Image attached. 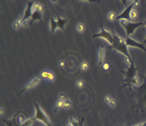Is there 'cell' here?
<instances>
[{"instance_id": "obj_8", "label": "cell", "mask_w": 146, "mask_h": 126, "mask_svg": "<svg viewBox=\"0 0 146 126\" xmlns=\"http://www.w3.org/2000/svg\"><path fill=\"white\" fill-rule=\"evenodd\" d=\"M104 38L105 40H106L108 41V43H110V45L113 44V40H114V37H113V34H112L111 32H110V31L107 30L105 28H103L102 25H101V32L100 33L95 34L92 36V38Z\"/></svg>"}, {"instance_id": "obj_5", "label": "cell", "mask_w": 146, "mask_h": 126, "mask_svg": "<svg viewBox=\"0 0 146 126\" xmlns=\"http://www.w3.org/2000/svg\"><path fill=\"white\" fill-rule=\"evenodd\" d=\"M34 105H35V109H36V115H35V116L34 117L35 120L43 122L47 126H52L49 117L46 115V114L44 113V111L42 110L41 107H40V105H39L36 102H34Z\"/></svg>"}, {"instance_id": "obj_21", "label": "cell", "mask_w": 146, "mask_h": 126, "mask_svg": "<svg viewBox=\"0 0 146 126\" xmlns=\"http://www.w3.org/2000/svg\"><path fill=\"white\" fill-rule=\"evenodd\" d=\"M108 18L110 21H112V22H113V21L115 20L116 18H117V15H116L115 12H110L109 14H108Z\"/></svg>"}, {"instance_id": "obj_10", "label": "cell", "mask_w": 146, "mask_h": 126, "mask_svg": "<svg viewBox=\"0 0 146 126\" xmlns=\"http://www.w3.org/2000/svg\"><path fill=\"white\" fill-rule=\"evenodd\" d=\"M42 77H36L35 78V79H34L33 81H32V82H30L29 84H28L27 85L25 86V87H24L23 89H22V90H21V92H19V94H21L22 93L25 92H27L28 91V90H31V89L34 88V87H35L36 86H37L40 83V82H42Z\"/></svg>"}, {"instance_id": "obj_14", "label": "cell", "mask_w": 146, "mask_h": 126, "mask_svg": "<svg viewBox=\"0 0 146 126\" xmlns=\"http://www.w3.org/2000/svg\"><path fill=\"white\" fill-rule=\"evenodd\" d=\"M42 12H38V11H33V13H32V20L30 21V25H32L36 20H40V22H42Z\"/></svg>"}, {"instance_id": "obj_23", "label": "cell", "mask_w": 146, "mask_h": 126, "mask_svg": "<svg viewBox=\"0 0 146 126\" xmlns=\"http://www.w3.org/2000/svg\"><path fill=\"white\" fill-rule=\"evenodd\" d=\"M69 120H70V123L72 126H79V124H80L79 120H75V119H74L73 117H70V118H69Z\"/></svg>"}, {"instance_id": "obj_17", "label": "cell", "mask_w": 146, "mask_h": 126, "mask_svg": "<svg viewBox=\"0 0 146 126\" xmlns=\"http://www.w3.org/2000/svg\"><path fill=\"white\" fill-rule=\"evenodd\" d=\"M32 9H33V11H38V12L42 13L43 11H44V7L41 4L38 3V2H35L33 7H32Z\"/></svg>"}, {"instance_id": "obj_28", "label": "cell", "mask_w": 146, "mask_h": 126, "mask_svg": "<svg viewBox=\"0 0 146 126\" xmlns=\"http://www.w3.org/2000/svg\"><path fill=\"white\" fill-rule=\"evenodd\" d=\"M109 104L110 106H111V107H115L116 106V104H117V103H116V101H115V99H112L111 100V101H110V102L109 103Z\"/></svg>"}, {"instance_id": "obj_30", "label": "cell", "mask_w": 146, "mask_h": 126, "mask_svg": "<svg viewBox=\"0 0 146 126\" xmlns=\"http://www.w3.org/2000/svg\"><path fill=\"white\" fill-rule=\"evenodd\" d=\"M112 97H110V96H109V95H107L106 97H105V102H106L107 103H108V104H109L110 102V101H111V100H112Z\"/></svg>"}, {"instance_id": "obj_38", "label": "cell", "mask_w": 146, "mask_h": 126, "mask_svg": "<svg viewBox=\"0 0 146 126\" xmlns=\"http://www.w3.org/2000/svg\"><path fill=\"white\" fill-rule=\"evenodd\" d=\"M67 126H72V125H71V124H70V123H69V124H68V125H67Z\"/></svg>"}, {"instance_id": "obj_33", "label": "cell", "mask_w": 146, "mask_h": 126, "mask_svg": "<svg viewBox=\"0 0 146 126\" xmlns=\"http://www.w3.org/2000/svg\"><path fill=\"white\" fill-rule=\"evenodd\" d=\"M60 66L61 68H64V62L63 61H61L60 62Z\"/></svg>"}, {"instance_id": "obj_15", "label": "cell", "mask_w": 146, "mask_h": 126, "mask_svg": "<svg viewBox=\"0 0 146 126\" xmlns=\"http://www.w3.org/2000/svg\"><path fill=\"white\" fill-rule=\"evenodd\" d=\"M104 58H105V48H104L103 45H101L100 46V50L99 53V65L103 64L104 61Z\"/></svg>"}, {"instance_id": "obj_16", "label": "cell", "mask_w": 146, "mask_h": 126, "mask_svg": "<svg viewBox=\"0 0 146 126\" xmlns=\"http://www.w3.org/2000/svg\"><path fill=\"white\" fill-rule=\"evenodd\" d=\"M57 28H58V27H57V20H55L54 18H50V31H51V33H54Z\"/></svg>"}, {"instance_id": "obj_1", "label": "cell", "mask_w": 146, "mask_h": 126, "mask_svg": "<svg viewBox=\"0 0 146 126\" xmlns=\"http://www.w3.org/2000/svg\"><path fill=\"white\" fill-rule=\"evenodd\" d=\"M113 37H114V40H113V44L111 45V46L109 48L110 49H115L117 51L120 52V53H123L125 56L127 57V61L129 62V63H130V62L132 61L133 59L130 57V54L128 53V51H127V46L126 45L125 40H123V38H121L120 37H119L118 35H116V34H113Z\"/></svg>"}, {"instance_id": "obj_35", "label": "cell", "mask_w": 146, "mask_h": 126, "mask_svg": "<svg viewBox=\"0 0 146 126\" xmlns=\"http://www.w3.org/2000/svg\"><path fill=\"white\" fill-rule=\"evenodd\" d=\"M135 126H146V122L145 123H142V124H140L138 125H135Z\"/></svg>"}, {"instance_id": "obj_7", "label": "cell", "mask_w": 146, "mask_h": 126, "mask_svg": "<svg viewBox=\"0 0 146 126\" xmlns=\"http://www.w3.org/2000/svg\"><path fill=\"white\" fill-rule=\"evenodd\" d=\"M25 121H26V120H25V116H24L23 115H19V113H18L17 114L15 115L12 120H3L4 123H6V125L7 126H22V125L23 124Z\"/></svg>"}, {"instance_id": "obj_34", "label": "cell", "mask_w": 146, "mask_h": 126, "mask_svg": "<svg viewBox=\"0 0 146 126\" xmlns=\"http://www.w3.org/2000/svg\"><path fill=\"white\" fill-rule=\"evenodd\" d=\"M1 115H3L4 114H5V110H4V108H2V107H1Z\"/></svg>"}, {"instance_id": "obj_25", "label": "cell", "mask_w": 146, "mask_h": 126, "mask_svg": "<svg viewBox=\"0 0 146 126\" xmlns=\"http://www.w3.org/2000/svg\"><path fill=\"white\" fill-rule=\"evenodd\" d=\"M76 86L78 87V88L82 89V88H83L84 86H85V83H84L83 81L80 79V80H78V82H76Z\"/></svg>"}, {"instance_id": "obj_37", "label": "cell", "mask_w": 146, "mask_h": 126, "mask_svg": "<svg viewBox=\"0 0 146 126\" xmlns=\"http://www.w3.org/2000/svg\"><path fill=\"white\" fill-rule=\"evenodd\" d=\"M145 43H146V38H145V41H144V42H143V44L145 45Z\"/></svg>"}, {"instance_id": "obj_31", "label": "cell", "mask_w": 146, "mask_h": 126, "mask_svg": "<svg viewBox=\"0 0 146 126\" xmlns=\"http://www.w3.org/2000/svg\"><path fill=\"white\" fill-rule=\"evenodd\" d=\"M60 100H62V101H64L65 100V95L64 94H60Z\"/></svg>"}, {"instance_id": "obj_3", "label": "cell", "mask_w": 146, "mask_h": 126, "mask_svg": "<svg viewBox=\"0 0 146 126\" xmlns=\"http://www.w3.org/2000/svg\"><path fill=\"white\" fill-rule=\"evenodd\" d=\"M144 79L143 84L138 88H135L137 93V97H138V102L137 105L134 106L137 107L138 109H143V104H146V76H141Z\"/></svg>"}, {"instance_id": "obj_18", "label": "cell", "mask_w": 146, "mask_h": 126, "mask_svg": "<svg viewBox=\"0 0 146 126\" xmlns=\"http://www.w3.org/2000/svg\"><path fill=\"white\" fill-rule=\"evenodd\" d=\"M25 20H24L23 18H19V19H18L17 21H15V23L13 24V28L16 30L18 29V28H19L21 26H22V22H23Z\"/></svg>"}, {"instance_id": "obj_24", "label": "cell", "mask_w": 146, "mask_h": 126, "mask_svg": "<svg viewBox=\"0 0 146 126\" xmlns=\"http://www.w3.org/2000/svg\"><path fill=\"white\" fill-rule=\"evenodd\" d=\"M72 105V102L70 101V100H65L64 101V106H63V107L65 109H67V108H70V107H71Z\"/></svg>"}, {"instance_id": "obj_13", "label": "cell", "mask_w": 146, "mask_h": 126, "mask_svg": "<svg viewBox=\"0 0 146 126\" xmlns=\"http://www.w3.org/2000/svg\"><path fill=\"white\" fill-rule=\"evenodd\" d=\"M57 23L58 28H60L61 30L64 31V26L67 23V18H62L61 17L58 16L57 18Z\"/></svg>"}, {"instance_id": "obj_9", "label": "cell", "mask_w": 146, "mask_h": 126, "mask_svg": "<svg viewBox=\"0 0 146 126\" xmlns=\"http://www.w3.org/2000/svg\"><path fill=\"white\" fill-rule=\"evenodd\" d=\"M125 43H126V45H127V46H130V47L140 49L146 52V49L145 48V46L143 43H137V42H136V41L134 40L131 39L130 37H127V38H126Z\"/></svg>"}, {"instance_id": "obj_12", "label": "cell", "mask_w": 146, "mask_h": 126, "mask_svg": "<svg viewBox=\"0 0 146 126\" xmlns=\"http://www.w3.org/2000/svg\"><path fill=\"white\" fill-rule=\"evenodd\" d=\"M35 2H28L27 7L26 11H25V15L23 17L24 20H27L29 18H32V13H33V9H32V7Z\"/></svg>"}, {"instance_id": "obj_6", "label": "cell", "mask_w": 146, "mask_h": 126, "mask_svg": "<svg viewBox=\"0 0 146 126\" xmlns=\"http://www.w3.org/2000/svg\"><path fill=\"white\" fill-rule=\"evenodd\" d=\"M137 3H139V1H134L131 3V5L127 6L125 5V10L122 12L121 14L117 16L116 20H125L129 21V22H131V18H130V12L133 10V7L135 5H137Z\"/></svg>"}, {"instance_id": "obj_39", "label": "cell", "mask_w": 146, "mask_h": 126, "mask_svg": "<svg viewBox=\"0 0 146 126\" xmlns=\"http://www.w3.org/2000/svg\"><path fill=\"white\" fill-rule=\"evenodd\" d=\"M144 22H145V26L146 27V20H144Z\"/></svg>"}, {"instance_id": "obj_4", "label": "cell", "mask_w": 146, "mask_h": 126, "mask_svg": "<svg viewBox=\"0 0 146 126\" xmlns=\"http://www.w3.org/2000/svg\"><path fill=\"white\" fill-rule=\"evenodd\" d=\"M120 24L125 30L126 33H127V37H130V35L133 34V32L135 31V30L138 28L140 26H142V25H144L145 26L144 21H141L140 22H129V21L125 20H121Z\"/></svg>"}, {"instance_id": "obj_26", "label": "cell", "mask_w": 146, "mask_h": 126, "mask_svg": "<svg viewBox=\"0 0 146 126\" xmlns=\"http://www.w3.org/2000/svg\"><path fill=\"white\" fill-rule=\"evenodd\" d=\"M137 12H136L135 9H133V10L131 11V12H130V18H131V20H135L136 18H137Z\"/></svg>"}, {"instance_id": "obj_29", "label": "cell", "mask_w": 146, "mask_h": 126, "mask_svg": "<svg viewBox=\"0 0 146 126\" xmlns=\"http://www.w3.org/2000/svg\"><path fill=\"white\" fill-rule=\"evenodd\" d=\"M84 121H85V120H84V117H82V116H80V119H79V122H80L79 126H83Z\"/></svg>"}, {"instance_id": "obj_2", "label": "cell", "mask_w": 146, "mask_h": 126, "mask_svg": "<svg viewBox=\"0 0 146 126\" xmlns=\"http://www.w3.org/2000/svg\"><path fill=\"white\" fill-rule=\"evenodd\" d=\"M138 69L139 68L135 67L134 63V59H133L132 61L130 62V66L125 71H122V73L125 76V79L123 80V82H125V84L122 87V88L125 87H128L130 91H131V82L136 76H137V71L138 70Z\"/></svg>"}, {"instance_id": "obj_32", "label": "cell", "mask_w": 146, "mask_h": 126, "mask_svg": "<svg viewBox=\"0 0 146 126\" xmlns=\"http://www.w3.org/2000/svg\"><path fill=\"white\" fill-rule=\"evenodd\" d=\"M22 26L24 27V28H27V20H25L22 22Z\"/></svg>"}, {"instance_id": "obj_19", "label": "cell", "mask_w": 146, "mask_h": 126, "mask_svg": "<svg viewBox=\"0 0 146 126\" xmlns=\"http://www.w3.org/2000/svg\"><path fill=\"white\" fill-rule=\"evenodd\" d=\"M63 106H64V101L59 100V101L57 103V105L55 107V109H54V113H57L60 109L62 108Z\"/></svg>"}, {"instance_id": "obj_22", "label": "cell", "mask_w": 146, "mask_h": 126, "mask_svg": "<svg viewBox=\"0 0 146 126\" xmlns=\"http://www.w3.org/2000/svg\"><path fill=\"white\" fill-rule=\"evenodd\" d=\"M81 70L83 71H85L88 70L89 69V64L87 61H82V63H81Z\"/></svg>"}, {"instance_id": "obj_11", "label": "cell", "mask_w": 146, "mask_h": 126, "mask_svg": "<svg viewBox=\"0 0 146 126\" xmlns=\"http://www.w3.org/2000/svg\"><path fill=\"white\" fill-rule=\"evenodd\" d=\"M41 77L42 79L51 81V82H54L56 79L54 73L49 70L42 71L41 73Z\"/></svg>"}, {"instance_id": "obj_20", "label": "cell", "mask_w": 146, "mask_h": 126, "mask_svg": "<svg viewBox=\"0 0 146 126\" xmlns=\"http://www.w3.org/2000/svg\"><path fill=\"white\" fill-rule=\"evenodd\" d=\"M85 26L82 22H79L77 25V30L80 32V33H82L85 31Z\"/></svg>"}, {"instance_id": "obj_27", "label": "cell", "mask_w": 146, "mask_h": 126, "mask_svg": "<svg viewBox=\"0 0 146 126\" xmlns=\"http://www.w3.org/2000/svg\"><path fill=\"white\" fill-rule=\"evenodd\" d=\"M102 66V69H103L105 71L109 70L110 67V64L108 63H104Z\"/></svg>"}, {"instance_id": "obj_36", "label": "cell", "mask_w": 146, "mask_h": 126, "mask_svg": "<svg viewBox=\"0 0 146 126\" xmlns=\"http://www.w3.org/2000/svg\"><path fill=\"white\" fill-rule=\"evenodd\" d=\"M122 126H133V125H130V124H127V125H122Z\"/></svg>"}]
</instances>
